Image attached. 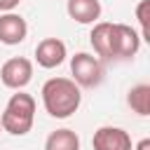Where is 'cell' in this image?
I'll return each instance as SVG.
<instances>
[{
	"label": "cell",
	"instance_id": "cell-14",
	"mask_svg": "<svg viewBox=\"0 0 150 150\" xmlns=\"http://www.w3.org/2000/svg\"><path fill=\"white\" fill-rule=\"evenodd\" d=\"M19 2H21V0H0V12H2V14H5V12H12Z\"/></svg>",
	"mask_w": 150,
	"mask_h": 150
},
{
	"label": "cell",
	"instance_id": "cell-6",
	"mask_svg": "<svg viewBox=\"0 0 150 150\" xmlns=\"http://www.w3.org/2000/svg\"><path fill=\"white\" fill-rule=\"evenodd\" d=\"M94 150H134L131 148V136L120 129V127H101L94 131L91 138Z\"/></svg>",
	"mask_w": 150,
	"mask_h": 150
},
{
	"label": "cell",
	"instance_id": "cell-15",
	"mask_svg": "<svg viewBox=\"0 0 150 150\" xmlns=\"http://www.w3.org/2000/svg\"><path fill=\"white\" fill-rule=\"evenodd\" d=\"M134 150H150V138H143V141H138V145H136Z\"/></svg>",
	"mask_w": 150,
	"mask_h": 150
},
{
	"label": "cell",
	"instance_id": "cell-9",
	"mask_svg": "<svg viewBox=\"0 0 150 150\" xmlns=\"http://www.w3.org/2000/svg\"><path fill=\"white\" fill-rule=\"evenodd\" d=\"M89 42L101 59H112V23L110 21H98L94 23L89 33Z\"/></svg>",
	"mask_w": 150,
	"mask_h": 150
},
{
	"label": "cell",
	"instance_id": "cell-3",
	"mask_svg": "<svg viewBox=\"0 0 150 150\" xmlns=\"http://www.w3.org/2000/svg\"><path fill=\"white\" fill-rule=\"evenodd\" d=\"M70 73H73V82L77 87H98L103 80V63L98 56L87 54V52H77L70 59Z\"/></svg>",
	"mask_w": 150,
	"mask_h": 150
},
{
	"label": "cell",
	"instance_id": "cell-12",
	"mask_svg": "<svg viewBox=\"0 0 150 150\" xmlns=\"http://www.w3.org/2000/svg\"><path fill=\"white\" fill-rule=\"evenodd\" d=\"M127 103L141 117L150 115V84H136V87H131L129 94H127Z\"/></svg>",
	"mask_w": 150,
	"mask_h": 150
},
{
	"label": "cell",
	"instance_id": "cell-10",
	"mask_svg": "<svg viewBox=\"0 0 150 150\" xmlns=\"http://www.w3.org/2000/svg\"><path fill=\"white\" fill-rule=\"evenodd\" d=\"M66 12L77 23H96L101 16V2L98 0H68Z\"/></svg>",
	"mask_w": 150,
	"mask_h": 150
},
{
	"label": "cell",
	"instance_id": "cell-16",
	"mask_svg": "<svg viewBox=\"0 0 150 150\" xmlns=\"http://www.w3.org/2000/svg\"><path fill=\"white\" fill-rule=\"evenodd\" d=\"M0 131H2V124H0Z\"/></svg>",
	"mask_w": 150,
	"mask_h": 150
},
{
	"label": "cell",
	"instance_id": "cell-8",
	"mask_svg": "<svg viewBox=\"0 0 150 150\" xmlns=\"http://www.w3.org/2000/svg\"><path fill=\"white\" fill-rule=\"evenodd\" d=\"M28 35V23L16 12L0 14V42L2 45H19Z\"/></svg>",
	"mask_w": 150,
	"mask_h": 150
},
{
	"label": "cell",
	"instance_id": "cell-4",
	"mask_svg": "<svg viewBox=\"0 0 150 150\" xmlns=\"http://www.w3.org/2000/svg\"><path fill=\"white\" fill-rule=\"evenodd\" d=\"M0 80L5 87L9 89H23L30 80H33V63L26 56H12L2 63L0 68Z\"/></svg>",
	"mask_w": 150,
	"mask_h": 150
},
{
	"label": "cell",
	"instance_id": "cell-5",
	"mask_svg": "<svg viewBox=\"0 0 150 150\" xmlns=\"http://www.w3.org/2000/svg\"><path fill=\"white\" fill-rule=\"evenodd\" d=\"M141 47V35L127 23H112V59H131Z\"/></svg>",
	"mask_w": 150,
	"mask_h": 150
},
{
	"label": "cell",
	"instance_id": "cell-1",
	"mask_svg": "<svg viewBox=\"0 0 150 150\" xmlns=\"http://www.w3.org/2000/svg\"><path fill=\"white\" fill-rule=\"evenodd\" d=\"M42 103L52 117L66 120L73 112H77L82 103V94L70 77H52L42 84Z\"/></svg>",
	"mask_w": 150,
	"mask_h": 150
},
{
	"label": "cell",
	"instance_id": "cell-2",
	"mask_svg": "<svg viewBox=\"0 0 150 150\" xmlns=\"http://www.w3.org/2000/svg\"><path fill=\"white\" fill-rule=\"evenodd\" d=\"M35 122V98L30 94H12V98L5 105V112L0 115V124L12 136H26L33 129Z\"/></svg>",
	"mask_w": 150,
	"mask_h": 150
},
{
	"label": "cell",
	"instance_id": "cell-7",
	"mask_svg": "<svg viewBox=\"0 0 150 150\" xmlns=\"http://www.w3.org/2000/svg\"><path fill=\"white\" fill-rule=\"evenodd\" d=\"M66 42L59 38H45L35 47V61L42 68H56L66 61Z\"/></svg>",
	"mask_w": 150,
	"mask_h": 150
},
{
	"label": "cell",
	"instance_id": "cell-13",
	"mask_svg": "<svg viewBox=\"0 0 150 150\" xmlns=\"http://www.w3.org/2000/svg\"><path fill=\"white\" fill-rule=\"evenodd\" d=\"M148 12H150V0H141L138 7H136V19L141 23V40H150V33H148Z\"/></svg>",
	"mask_w": 150,
	"mask_h": 150
},
{
	"label": "cell",
	"instance_id": "cell-11",
	"mask_svg": "<svg viewBox=\"0 0 150 150\" xmlns=\"http://www.w3.org/2000/svg\"><path fill=\"white\" fill-rule=\"evenodd\" d=\"M45 150H80V136L73 129H56L47 136Z\"/></svg>",
	"mask_w": 150,
	"mask_h": 150
}]
</instances>
